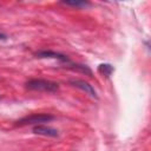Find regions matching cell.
Wrapping results in <instances>:
<instances>
[{"mask_svg": "<svg viewBox=\"0 0 151 151\" xmlns=\"http://www.w3.org/2000/svg\"><path fill=\"white\" fill-rule=\"evenodd\" d=\"M98 71H99L101 74H104V76L109 77V76L113 72V67H112L111 65H109V64H101V65H99Z\"/></svg>", "mask_w": 151, "mask_h": 151, "instance_id": "obj_7", "label": "cell"}, {"mask_svg": "<svg viewBox=\"0 0 151 151\" xmlns=\"http://www.w3.org/2000/svg\"><path fill=\"white\" fill-rule=\"evenodd\" d=\"M26 88L32 91H40V92H48L53 93L59 90V85L54 81L45 80V79H31L25 84Z\"/></svg>", "mask_w": 151, "mask_h": 151, "instance_id": "obj_1", "label": "cell"}, {"mask_svg": "<svg viewBox=\"0 0 151 151\" xmlns=\"http://www.w3.org/2000/svg\"><path fill=\"white\" fill-rule=\"evenodd\" d=\"M68 68L73 70V71H78V72H81V73H85L90 77H92V71L86 66V65H79V64H70L67 66Z\"/></svg>", "mask_w": 151, "mask_h": 151, "instance_id": "obj_6", "label": "cell"}, {"mask_svg": "<svg viewBox=\"0 0 151 151\" xmlns=\"http://www.w3.org/2000/svg\"><path fill=\"white\" fill-rule=\"evenodd\" d=\"M54 117L47 113H34L27 117L21 118L20 120L17 122V125H42L44 123H48L51 120H53Z\"/></svg>", "mask_w": 151, "mask_h": 151, "instance_id": "obj_2", "label": "cell"}, {"mask_svg": "<svg viewBox=\"0 0 151 151\" xmlns=\"http://www.w3.org/2000/svg\"><path fill=\"white\" fill-rule=\"evenodd\" d=\"M61 4H64V5H66V6L78 7V8H80V7H87V6H90V2H87V1H63Z\"/></svg>", "mask_w": 151, "mask_h": 151, "instance_id": "obj_8", "label": "cell"}, {"mask_svg": "<svg viewBox=\"0 0 151 151\" xmlns=\"http://www.w3.org/2000/svg\"><path fill=\"white\" fill-rule=\"evenodd\" d=\"M33 132L35 134H41V136H46V137H58V130L52 129L50 126L46 125H35L33 127Z\"/></svg>", "mask_w": 151, "mask_h": 151, "instance_id": "obj_5", "label": "cell"}, {"mask_svg": "<svg viewBox=\"0 0 151 151\" xmlns=\"http://www.w3.org/2000/svg\"><path fill=\"white\" fill-rule=\"evenodd\" d=\"M6 39H7V35L4 33H0V40H6Z\"/></svg>", "mask_w": 151, "mask_h": 151, "instance_id": "obj_9", "label": "cell"}, {"mask_svg": "<svg viewBox=\"0 0 151 151\" xmlns=\"http://www.w3.org/2000/svg\"><path fill=\"white\" fill-rule=\"evenodd\" d=\"M74 87H77V88H79V90H81V91H84L85 93H87V94H90L92 98H98V96H97V92H96V90H94V87L92 86V85H90L87 81H85V80H80V79H74V80H71L70 81Z\"/></svg>", "mask_w": 151, "mask_h": 151, "instance_id": "obj_3", "label": "cell"}, {"mask_svg": "<svg viewBox=\"0 0 151 151\" xmlns=\"http://www.w3.org/2000/svg\"><path fill=\"white\" fill-rule=\"evenodd\" d=\"M35 55L38 58H52V59H57V60H60V61H64V63H68L70 59L67 58V55L65 54H61L59 52H54V51H39L35 53Z\"/></svg>", "mask_w": 151, "mask_h": 151, "instance_id": "obj_4", "label": "cell"}]
</instances>
